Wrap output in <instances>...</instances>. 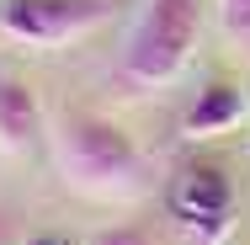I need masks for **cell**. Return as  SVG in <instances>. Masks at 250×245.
I'll use <instances>...</instances> for the list:
<instances>
[{
    "label": "cell",
    "instance_id": "1",
    "mask_svg": "<svg viewBox=\"0 0 250 245\" xmlns=\"http://www.w3.org/2000/svg\"><path fill=\"white\" fill-rule=\"evenodd\" d=\"M53 165L64 176V187L91 202H139L154 187L149 160L117 123L91 117V112H64L48 134Z\"/></svg>",
    "mask_w": 250,
    "mask_h": 245
},
{
    "label": "cell",
    "instance_id": "2",
    "mask_svg": "<svg viewBox=\"0 0 250 245\" xmlns=\"http://www.w3.org/2000/svg\"><path fill=\"white\" fill-rule=\"evenodd\" d=\"M202 38V0H144L128 48H123V80L133 91H160L170 86Z\"/></svg>",
    "mask_w": 250,
    "mask_h": 245
},
{
    "label": "cell",
    "instance_id": "3",
    "mask_svg": "<svg viewBox=\"0 0 250 245\" xmlns=\"http://www.w3.org/2000/svg\"><path fill=\"white\" fill-rule=\"evenodd\" d=\"M112 0H5L0 5V38L21 48H64L85 32L112 22Z\"/></svg>",
    "mask_w": 250,
    "mask_h": 245
},
{
    "label": "cell",
    "instance_id": "4",
    "mask_svg": "<svg viewBox=\"0 0 250 245\" xmlns=\"http://www.w3.org/2000/svg\"><path fill=\"white\" fill-rule=\"evenodd\" d=\"M176 219L208 245H224V235L234 229V181L218 165H187L176 176Z\"/></svg>",
    "mask_w": 250,
    "mask_h": 245
},
{
    "label": "cell",
    "instance_id": "5",
    "mask_svg": "<svg viewBox=\"0 0 250 245\" xmlns=\"http://www.w3.org/2000/svg\"><path fill=\"white\" fill-rule=\"evenodd\" d=\"M240 123H250V96L240 86H229V80H213V86H202L197 101L187 107L181 134H187V139H218V134H234Z\"/></svg>",
    "mask_w": 250,
    "mask_h": 245
},
{
    "label": "cell",
    "instance_id": "6",
    "mask_svg": "<svg viewBox=\"0 0 250 245\" xmlns=\"http://www.w3.org/2000/svg\"><path fill=\"white\" fill-rule=\"evenodd\" d=\"M43 134V107L32 96L27 80L16 75H0V149L5 155H27Z\"/></svg>",
    "mask_w": 250,
    "mask_h": 245
},
{
    "label": "cell",
    "instance_id": "7",
    "mask_svg": "<svg viewBox=\"0 0 250 245\" xmlns=\"http://www.w3.org/2000/svg\"><path fill=\"white\" fill-rule=\"evenodd\" d=\"M218 22L234 43H250V0H218Z\"/></svg>",
    "mask_w": 250,
    "mask_h": 245
},
{
    "label": "cell",
    "instance_id": "8",
    "mask_svg": "<svg viewBox=\"0 0 250 245\" xmlns=\"http://www.w3.org/2000/svg\"><path fill=\"white\" fill-rule=\"evenodd\" d=\"M91 245H154L144 229H133V224H117V229H101Z\"/></svg>",
    "mask_w": 250,
    "mask_h": 245
},
{
    "label": "cell",
    "instance_id": "9",
    "mask_svg": "<svg viewBox=\"0 0 250 245\" xmlns=\"http://www.w3.org/2000/svg\"><path fill=\"white\" fill-rule=\"evenodd\" d=\"M27 245H80V240H69V235H32Z\"/></svg>",
    "mask_w": 250,
    "mask_h": 245
},
{
    "label": "cell",
    "instance_id": "10",
    "mask_svg": "<svg viewBox=\"0 0 250 245\" xmlns=\"http://www.w3.org/2000/svg\"><path fill=\"white\" fill-rule=\"evenodd\" d=\"M0 245H16V235H11V224H5V213H0Z\"/></svg>",
    "mask_w": 250,
    "mask_h": 245
}]
</instances>
